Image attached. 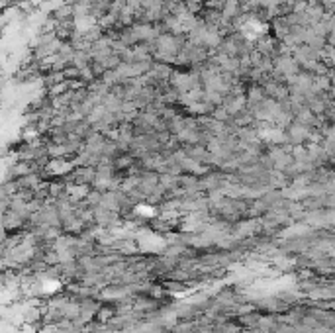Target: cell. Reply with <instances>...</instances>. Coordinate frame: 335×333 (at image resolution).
Returning a JSON list of instances; mask_svg holds the SVG:
<instances>
[{
	"label": "cell",
	"mask_w": 335,
	"mask_h": 333,
	"mask_svg": "<svg viewBox=\"0 0 335 333\" xmlns=\"http://www.w3.org/2000/svg\"><path fill=\"white\" fill-rule=\"evenodd\" d=\"M239 0H226L224 2V10H221V16L226 18V20H232L235 16L239 14Z\"/></svg>",
	"instance_id": "obj_1"
}]
</instances>
